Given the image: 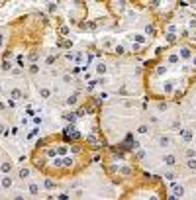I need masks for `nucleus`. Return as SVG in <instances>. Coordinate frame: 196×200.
<instances>
[{"instance_id":"23","label":"nucleus","mask_w":196,"mask_h":200,"mask_svg":"<svg viewBox=\"0 0 196 200\" xmlns=\"http://www.w3.org/2000/svg\"><path fill=\"white\" fill-rule=\"evenodd\" d=\"M186 167L192 169V171H196V159H188V161H186Z\"/></svg>"},{"instance_id":"8","label":"nucleus","mask_w":196,"mask_h":200,"mask_svg":"<svg viewBox=\"0 0 196 200\" xmlns=\"http://www.w3.org/2000/svg\"><path fill=\"white\" fill-rule=\"evenodd\" d=\"M10 96H12L14 100H20V98H24L26 94H24V90H22V88H12V90H10Z\"/></svg>"},{"instance_id":"29","label":"nucleus","mask_w":196,"mask_h":200,"mask_svg":"<svg viewBox=\"0 0 196 200\" xmlns=\"http://www.w3.org/2000/svg\"><path fill=\"white\" fill-rule=\"evenodd\" d=\"M0 134H6V126L4 124H0Z\"/></svg>"},{"instance_id":"12","label":"nucleus","mask_w":196,"mask_h":200,"mask_svg":"<svg viewBox=\"0 0 196 200\" xmlns=\"http://www.w3.org/2000/svg\"><path fill=\"white\" fill-rule=\"evenodd\" d=\"M94 69H96V73H98V75H104V73H106V69H108V67H106V63H104V61H98V63H96V67H94Z\"/></svg>"},{"instance_id":"3","label":"nucleus","mask_w":196,"mask_h":200,"mask_svg":"<svg viewBox=\"0 0 196 200\" xmlns=\"http://www.w3.org/2000/svg\"><path fill=\"white\" fill-rule=\"evenodd\" d=\"M178 57L190 59V57H192V51H190V47H188V45H180V47H178Z\"/></svg>"},{"instance_id":"10","label":"nucleus","mask_w":196,"mask_h":200,"mask_svg":"<svg viewBox=\"0 0 196 200\" xmlns=\"http://www.w3.org/2000/svg\"><path fill=\"white\" fill-rule=\"evenodd\" d=\"M159 147H171V137L169 136H161L159 137Z\"/></svg>"},{"instance_id":"25","label":"nucleus","mask_w":196,"mask_h":200,"mask_svg":"<svg viewBox=\"0 0 196 200\" xmlns=\"http://www.w3.org/2000/svg\"><path fill=\"white\" fill-rule=\"evenodd\" d=\"M165 179H169V181H175V179H176V175L173 173V171H169V173L165 175Z\"/></svg>"},{"instance_id":"22","label":"nucleus","mask_w":196,"mask_h":200,"mask_svg":"<svg viewBox=\"0 0 196 200\" xmlns=\"http://www.w3.org/2000/svg\"><path fill=\"white\" fill-rule=\"evenodd\" d=\"M2 71H12V63L4 59V61H2Z\"/></svg>"},{"instance_id":"27","label":"nucleus","mask_w":196,"mask_h":200,"mask_svg":"<svg viewBox=\"0 0 196 200\" xmlns=\"http://www.w3.org/2000/svg\"><path fill=\"white\" fill-rule=\"evenodd\" d=\"M63 81H65V83H71L73 77H71V75H63Z\"/></svg>"},{"instance_id":"21","label":"nucleus","mask_w":196,"mask_h":200,"mask_svg":"<svg viewBox=\"0 0 196 200\" xmlns=\"http://www.w3.org/2000/svg\"><path fill=\"white\" fill-rule=\"evenodd\" d=\"M137 134H149V126H147V124H141V126L137 128Z\"/></svg>"},{"instance_id":"26","label":"nucleus","mask_w":196,"mask_h":200,"mask_svg":"<svg viewBox=\"0 0 196 200\" xmlns=\"http://www.w3.org/2000/svg\"><path fill=\"white\" fill-rule=\"evenodd\" d=\"M12 75H14V77H18V75H22V69H12Z\"/></svg>"},{"instance_id":"7","label":"nucleus","mask_w":196,"mask_h":200,"mask_svg":"<svg viewBox=\"0 0 196 200\" xmlns=\"http://www.w3.org/2000/svg\"><path fill=\"white\" fill-rule=\"evenodd\" d=\"M163 163H165V165H167V167H173V165H175V163H176V157H175V155H173V153L165 155V157H163Z\"/></svg>"},{"instance_id":"17","label":"nucleus","mask_w":196,"mask_h":200,"mask_svg":"<svg viewBox=\"0 0 196 200\" xmlns=\"http://www.w3.org/2000/svg\"><path fill=\"white\" fill-rule=\"evenodd\" d=\"M133 41H135L137 45H141V43H145V35H141V33H135V35H133Z\"/></svg>"},{"instance_id":"5","label":"nucleus","mask_w":196,"mask_h":200,"mask_svg":"<svg viewBox=\"0 0 196 200\" xmlns=\"http://www.w3.org/2000/svg\"><path fill=\"white\" fill-rule=\"evenodd\" d=\"M0 171H2L4 175H8L10 171H12V161H8V159H6V161H2V163H0Z\"/></svg>"},{"instance_id":"9","label":"nucleus","mask_w":196,"mask_h":200,"mask_svg":"<svg viewBox=\"0 0 196 200\" xmlns=\"http://www.w3.org/2000/svg\"><path fill=\"white\" fill-rule=\"evenodd\" d=\"M43 187H45V188H47V190H55V187H57V182L53 181L51 177H47L45 181H43Z\"/></svg>"},{"instance_id":"28","label":"nucleus","mask_w":196,"mask_h":200,"mask_svg":"<svg viewBox=\"0 0 196 200\" xmlns=\"http://www.w3.org/2000/svg\"><path fill=\"white\" fill-rule=\"evenodd\" d=\"M157 108H159V110H165V108H167V102H159V106H157Z\"/></svg>"},{"instance_id":"16","label":"nucleus","mask_w":196,"mask_h":200,"mask_svg":"<svg viewBox=\"0 0 196 200\" xmlns=\"http://www.w3.org/2000/svg\"><path fill=\"white\" fill-rule=\"evenodd\" d=\"M77 102H78V94H71V96L67 98V104H69V106H75Z\"/></svg>"},{"instance_id":"15","label":"nucleus","mask_w":196,"mask_h":200,"mask_svg":"<svg viewBox=\"0 0 196 200\" xmlns=\"http://www.w3.org/2000/svg\"><path fill=\"white\" fill-rule=\"evenodd\" d=\"M39 96H41V98H49V96H51V88H47V86L39 88Z\"/></svg>"},{"instance_id":"31","label":"nucleus","mask_w":196,"mask_h":200,"mask_svg":"<svg viewBox=\"0 0 196 200\" xmlns=\"http://www.w3.org/2000/svg\"><path fill=\"white\" fill-rule=\"evenodd\" d=\"M2 43H4V35L0 33V47H2Z\"/></svg>"},{"instance_id":"19","label":"nucleus","mask_w":196,"mask_h":200,"mask_svg":"<svg viewBox=\"0 0 196 200\" xmlns=\"http://www.w3.org/2000/svg\"><path fill=\"white\" fill-rule=\"evenodd\" d=\"M112 51L116 53V55H124V53H125V47H124V45H118V43H116V47H114Z\"/></svg>"},{"instance_id":"32","label":"nucleus","mask_w":196,"mask_h":200,"mask_svg":"<svg viewBox=\"0 0 196 200\" xmlns=\"http://www.w3.org/2000/svg\"><path fill=\"white\" fill-rule=\"evenodd\" d=\"M169 200H178V196H169Z\"/></svg>"},{"instance_id":"2","label":"nucleus","mask_w":196,"mask_h":200,"mask_svg":"<svg viewBox=\"0 0 196 200\" xmlns=\"http://www.w3.org/2000/svg\"><path fill=\"white\" fill-rule=\"evenodd\" d=\"M12 184H14V179L10 177V175H4V177L0 179V187L4 188V190H8V188H12Z\"/></svg>"},{"instance_id":"24","label":"nucleus","mask_w":196,"mask_h":200,"mask_svg":"<svg viewBox=\"0 0 196 200\" xmlns=\"http://www.w3.org/2000/svg\"><path fill=\"white\" fill-rule=\"evenodd\" d=\"M30 73H32V75H37V73H39V65H35V63H33L32 67H30Z\"/></svg>"},{"instance_id":"13","label":"nucleus","mask_w":196,"mask_h":200,"mask_svg":"<svg viewBox=\"0 0 196 200\" xmlns=\"http://www.w3.org/2000/svg\"><path fill=\"white\" fill-rule=\"evenodd\" d=\"M27 190H30V194H33V196H37V194H39V184H37V182H30V187H27Z\"/></svg>"},{"instance_id":"11","label":"nucleus","mask_w":196,"mask_h":200,"mask_svg":"<svg viewBox=\"0 0 196 200\" xmlns=\"http://www.w3.org/2000/svg\"><path fill=\"white\" fill-rule=\"evenodd\" d=\"M180 137H183V139H184V141H186V143H190V139H192V131H190V129H180Z\"/></svg>"},{"instance_id":"33","label":"nucleus","mask_w":196,"mask_h":200,"mask_svg":"<svg viewBox=\"0 0 196 200\" xmlns=\"http://www.w3.org/2000/svg\"><path fill=\"white\" fill-rule=\"evenodd\" d=\"M2 6H4V2H0V8H2Z\"/></svg>"},{"instance_id":"34","label":"nucleus","mask_w":196,"mask_h":200,"mask_svg":"<svg viewBox=\"0 0 196 200\" xmlns=\"http://www.w3.org/2000/svg\"><path fill=\"white\" fill-rule=\"evenodd\" d=\"M0 92H2V86H0Z\"/></svg>"},{"instance_id":"14","label":"nucleus","mask_w":196,"mask_h":200,"mask_svg":"<svg viewBox=\"0 0 196 200\" xmlns=\"http://www.w3.org/2000/svg\"><path fill=\"white\" fill-rule=\"evenodd\" d=\"M171 188H173L175 196H183V194H184V187H183V184H173Z\"/></svg>"},{"instance_id":"6","label":"nucleus","mask_w":196,"mask_h":200,"mask_svg":"<svg viewBox=\"0 0 196 200\" xmlns=\"http://www.w3.org/2000/svg\"><path fill=\"white\" fill-rule=\"evenodd\" d=\"M100 45H102V47H106V49H110V47L114 49V47H116V41H114V37H104Z\"/></svg>"},{"instance_id":"30","label":"nucleus","mask_w":196,"mask_h":200,"mask_svg":"<svg viewBox=\"0 0 196 200\" xmlns=\"http://www.w3.org/2000/svg\"><path fill=\"white\" fill-rule=\"evenodd\" d=\"M14 200H26V198H24L22 194H16V196H14Z\"/></svg>"},{"instance_id":"20","label":"nucleus","mask_w":196,"mask_h":200,"mask_svg":"<svg viewBox=\"0 0 196 200\" xmlns=\"http://www.w3.org/2000/svg\"><path fill=\"white\" fill-rule=\"evenodd\" d=\"M143 157H145V151H143V149H137L135 155H133V159H135V161H141Z\"/></svg>"},{"instance_id":"4","label":"nucleus","mask_w":196,"mask_h":200,"mask_svg":"<svg viewBox=\"0 0 196 200\" xmlns=\"http://www.w3.org/2000/svg\"><path fill=\"white\" fill-rule=\"evenodd\" d=\"M18 177L22 179V181H27V179L32 177V169H30V167H20V171H18Z\"/></svg>"},{"instance_id":"18","label":"nucleus","mask_w":196,"mask_h":200,"mask_svg":"<svg viewBox=\"0 0 196 200\" xmlns=\"http://www.w3.org/2000/svg\"><path fill=\"white\" fill-rule=\"evenodd\" d=\"M145 35H155V26L153 24H147L145 26Z\"/></svg>"},{"instance_id":"1","label":"nucleus","mask_w":196,"mask_h":200,"mask_svg":"<svg viewBox=\"0 0 196 200\" xmlns=\"http://www.w3.org/2000/svg\"><path fill=\"white\" fill-rule=\"evenodd\" d=\"M120 200H167V192L159 182H147L125 190Z\"/></svg>"}]
</instances>
